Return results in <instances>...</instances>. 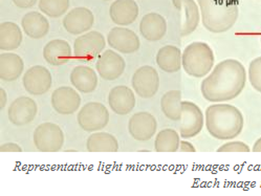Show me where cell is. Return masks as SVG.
Returning a JSON list of instances; mask_svg holds the SVG:
<instances>
[{"label":"cell","instance_id":"6da1fadb","mask_svg":"<svg viewBox=\"0 0 261 196\" xmlns=\"http://www.w3.org/2000/svg\"><path fill=\"white\" fill-rule=\"evenodd\" d=\"M246 67L235 59H227L216 64L200 85L202 97L208 102L222 103L237 98L246 87Z\"/></svg>","mask_w":261,"mask_h":196},{"label":"cell","instance_id":"7a4b0ae2","mask_svg":"<svg viewBox=\"0 0 261 196\" xmlns=\"http://www.w3.org/2000/svg\"><path fill=\"white\" fill-rule=\"evenodd\" d=\"M204 125L209 134L220 141L237 137L244 130V115L237 107L226 103H214L204 113Z\"/></svg>","mask_w":261,"mask_h":196},{"label":"cell","instance_id":"3957f363","mask_svg":"<svg viewBox=\"0 0 261 196\" xmlns=\"http://www.w3.org/2000/svg\"><path fill=\"white\" fill-rule=\"evenodd\" d=\"M197 3L202 25L211 33H225L238 19V0H197Z\"/></svg>","mask_w":261,"mask_h":196},{"label":"cell","instance_id":"277c9868","mask_svg":"<svg viewBox=\"0 0 261 196\" xmlns=\"http://www.w3.org/2000/svg\"><path fill=\"white\" fill-rule=\"evenodd\" d=\"M214 62L213 49L206 42H192L182 51V68L190 77H207L214 67Z\"/></svg>","mask_w":261,"mask_h":196},{"label":"cell","instance_id":"5b68a950","mask_svg":"<svg viewBox=\"0 0 261 196\" xmlns=\"http://www.w3.org/2000/svg\"><path fill=\"white\" fill-rule=\"evenodd\" d=\"M105 46L106 39L101 33L97 31L87 32L74 40L73 57L79 61H92L101 55Z\"/></svg>","mask_w":261,"mask_h":196},{"label":"cell","instance_id":"8992f818","mask_svg":"<svg viewBox=\"0 0 261 196\" xmlns=\"http://www.w3.org/2000/svg\"><path fill=\"white\" fill-rule=\"evenodd\" d=\"M33 141L40 152H58L64 145L65 136L57 124L46 122L35 129Z\"/></svg>","mask_w":261,"mask_h":196},{"label":"cell","instance_id":"52a82bcc","mask_svg":"<svg viewBox=\"0 0 261 196\" xmlns=\"http://www.w3.org/2000/svg\"><path fill=\"white\" fill-rule=\"evenodd\" d=\"M79 126L87 132L104 129L109 123V111L106 106L99 102L86 103L78 113Z\"/></svg>","mask_w":261,"mask_h":196},{"label":"cell","instance_id":"ba28073f","mask_svg":"<svg viewBox=\"0 0 261 196\" xmlns=\"http://www.w3.org/2000/svg\"><path fill=\"white\" fill-rule=\"evenodd\" d=\"M204 125V116L199 107L190 101L181 102L179 135L187 139L198 135Z\"/></svg>","mask_w":261,"mask_h":196},{"label":"cell","instance_id":"9c48e42d","mask_svg":"<svg viewBox=\"0 0 261 196\" xmlns=\"http://www.w3.org/2000/svg\"><path fill=\"white\" fill-rule=\"evenodd\" d=\"M135 93L143 99L154 97L160 88V77L158 70L152 66L144 65L138 68L132 79Z\"/></svg>","mask_w":261,"mask_h":196},{"label":"cell","instance_id":"30bf717a","mask_svg":"<svg viewBox=\"0 0 261 196\" xmlns=\"http://www.w3.org/2000/svg\"><path fill=\"white\" fill-rule=\"evenodd\" d=\"M50 71L42 65H35L30 67L23 75L22 84L25 91L33 96H40L46 94L51 87Z\"/></svg>","mask_w":261,"mask_h":196},{"label":"cell","instance_id":"8fae6325","mask_svg":"<svg viewBox=\"0 0 261 196\" xmlns=\"http://www.w3.org/2000/svg\"><path fill=\"white\" fill-rule=\"evenodd\" d=\"M96 68L102 79L114 81L124 74L126 62L120 53L113 49H107L98 57Z\"/></svg>","mask_w":261,"mask_h":196},{"label":"cell","instance_id":"7c38bea8","mask_svg":"<svg viewBox=\"0 0 261 196\" xmlns=\"http://www.w3.org/2000/svg\"><path fill=\"white\" fill-rule=\"evenodd\" d=\"M130 135L140 142H146L152 138L158 130L156 119L147 111L135 114L128 122Z\"/></svg>","mask_w":261,"mask_h":196},{"label":"cell","instance_id":"4fadbf2b","mask_svg":"<svg viewBox=\"0 0 261 196\" xmlns=\"http://www.w3.org/2000/svg\"><path fill=\"white\" fill-rule=\"evenodd\" d=\"M81 97L76 89L70 86H61L51 94L53 108L60 115H72L79 110Z\"/></svg>","mask_w":261,"mask_h":196},{"label":"cell","instance_id":"5bb4252c","mask_svg":"<svg viewBox=\"0 0 261 196\" xmlns=\"http://www.w3.org/2000/svg\"><path fill=\"white\" fill-rule=\"evenodd\" d=\"M107 42L109 46L122 53H133L141 47L139 36L134 31L123 26L111 29L107 36Z\"/></svg>","mask_w":261,"mask_h":196},{"label":"cell","instance_id":"9a60e30c","mask_svg":"<svg viewBox=\"0 0 261 196\" xmlns=\"http://www.w3.org/2000/svg\"><path fill=\"white\" fill-rule=\"evenodd\" d=\"M37 113H38V106L32 98L19 97L10 105L8 117L15 126H24L35 119Z\"/></svg>","mask_w":261,"mask_h":196},{"label":"cell","instance_id":"2e32d148","mask_svg":"<svg viewBox=\"0 0 261 196\" xmlns=\"http://www.w3.org/2000/svg\"><path fill=\"white\" fill-rule=\"evenodd\" d=\"M95 22L92 12L84 7L70 10L63 18V26L71 35H82L87 33Z\"/></svg>","mask_w":261,"mask_h":196},{"label":"cell","instance_id":"e0dca14e","mask_svg":"<svg viewBox=\"0 0 261 196\" xmlns=\"http://www.w3.org/2000/svg\"><path fill=\"white\" fill-rule=\"evenodd\" d=\"M136 96L132 88L118 85L109 92L108 104L110 109L120 116H126L133 111L136 106Z\"/></svg>","mask_w":261,"mask_h":196},{"label":"cell","instance_id":"ac0fdd59","mask_svg":"<svg viewBox=\"0 0 261 196\" xmlns=\"http://www.w3.org/2000/svg\"><path fill=\"white\" fill-rule=\"evenodd\" d=\"M109 16L117 25H130L139 16V6L135 0H116L110 6Z\"/></svg>","mask_w":261,"mask_h":196},{"label":"cell","instance_id":"d6986e66","mask_svg":"<svg viewBox=\"0 0 261 196\" xmlns=\"http://www.w3.org/2000/svg\"><path fill=\"white\" fill-rule=\"evenodd\" d=\"M69 79L73 87L82 94L95 92L99 84V77L96 70L86 65H78L74 67L71 70Z\"/></svg>","mask_w":261,"mask_h":196},{"label":"cell","instance_id":"ffe728a7","mask_svg":"<svg viewBox=\"0 0 261 196\" xmlns=\"http://www.w3.org/2000/svg\"><path fill=\"white\" fill-rule=\"evenodd\" d=\"M140 33L148 41L155 42L161 40L167 33L165 17L158 13L146 14L140 22Z\"/></svg>","mask_w":261,"mask_h":196},{"label":"cell","instance_id":"44dd1931","mask_svg":"<svg viewBox=\"0 0 261 196\" xmlns=\"http://www.w3.org/2000/svg\"><path fill=\"white\" fill-rule=\"evenodd\" d=\"M173 6L179 10L184 11L185 18L180 27V35L188 36L193 33L200 20V10L194 0H172Z\"/></svg>","mask_w":261,"mask_h":196},{"label":"cell","instance_id":"7402d4cb","mask_svg":"<svg viewBox=\"0 0 261 196\" xmlns=\"http://www.w3.org/2000/svg\"><path fill=\"white\" fill-rule=\"evenodd\" d=\"M43 57L48 64L60 66L67 63L72 58V49L67 41L55 39L44 46Z\"/></svg>","mask_w":261,"mask_h":196},{"label":"cell","instance_id":"603a6c76","mask_svg":"<svg viewBox=\"0 0 261 196\" xmlns=\"http://www.w3.org/2000/svg\"><path fill=\"white\" fill-rule=\"evenodd\" d=\"M21 26L24 34L32 39L43 38L49 31L48 20L39 12L25 14L21 20Z\"/></svg>","mask_w":261,"mask_h":196},{"label":"cell","instance_id":"cb8c5ba5","mask_svg":"<svg viewBox=\"0 0 261 196\" xmlns=\"http://www.w3.org/2000/svg\"><path fill=\"white\" fill-rule=\"evenodd\" d=\"M24 69L22 58L14 52H3L0 55V78L12 82L21 77Z\"/></svg>","mask_w":261,"mask_h":196},{"label":"cell","instance_id":"d4e9b609","mask_svg":"<svg viewBox=\"0 0 261 196\" xmlns=\"http://www.w3.org/2000/svg\"><path fill=\"white\" fill-rule=\"evenodd\" d=\"M181 50L175 45L163 46L156 53V64L166 73L173 74L178 71L181 64Z\"/></svg>","mask_w":261,"mask_h":196},{"label":"cell","instance_id":"484cf974","mask_svg":"<svg viewBox=\"0 0 261 196\" xmlns=\"http://www.w3.org/2000/svg\"><path fill=\"white\" fill-rule=\"evenodd\" d=\"M22 39V31L18 24L6 21L0 25V48L2 50H15L20 46Z\"/></svg>","mask_w":261,"mask_h":196},{"label":"cell","instance_id":"4316f807","mask_svg":"<svg viewBox=\"0 0 261 196\" xmlns=\"http://www.w3.org/2000/svg\"><path fill=\"white\" fill-rule=\"evenodd\" d=\"M86 148L88 152H117L119 142L113 134L96 131L88 136Z\"/></svg>","mask_w":261,"mask_h":196},{"label":"cell","instance_id":"83f0119b","mask_svg":"<svg viewBox=\"0 0 261 196\" xmlns=\"http://www.w3.org/2000/svg\"><path fill=\"white\" fill-rule=\"evenodd\" d=\"M181 92L170 91L161 99V109L164 116L171 121H180L181 119Z\"/></svg>","mask_w":261,"mask_h":196},{"label":"cell","instance_id":"f1b7e54d","mask_svg":"<svg viewBox=\"0 0 261 196\" xmlns=\"http://www.w3.org/2000/svg\"><path fill=\"white\" fill-rule=\"evenodd\" d=\"M177 131L171 128L161 130L155 136L154 149L156 152H176L179 149L180 138Z\"/></svg>","mask_w":261,"mask_h":196},{"label":"cell","instance_id":"f546056e","mask_svg":"<svg viewBox=\"0 0 261 196\" xmlns=\"http://www.w3.org/2000/svg\"><path fill=\"white\" fill-rule=\"evenodd\" d=\"M69 8V0H39V10L50 18L63 16Z\"/></svg>","mask_w":261,"mask_h":196},{"label":"cell","instance_id":"4dcf8cb0","mask_svg":"<svg viewBox=\"0 0 261 196\" xmlns=\"http://www.w3.org/2000/svg\"><path fill=\"white\" fill-rule=\"evenodd\" d=\"M248 79L255 91L261 94V56L250 62L248 68Z\"/></svg>","mask_w":261,"mask_h":196},{"label":"cell","instance_id":"1f68e13d","mask_svg":"<svg viewBox=\"0 0 261 196\" xmlns=\"http://www.w3.org/2000/svg\"><path fill=\"white\" fill-rule=\"evenodd\" d=\"M250 147L244 142L240 141H233L228 142L226 144H222L218 149L217 152H250Z\"/></svg>","mask_w":261,"mask_h":196},{"label":"cell","instance_id":"d6a6232c","mask_svg":"<svg viewBox=\"0 0 261 196\" xmlns=\"http://www.w3.org/2000/svg\"><path fill=\"white\" fill-rule=\"evenodd\" d=\"M0 150H2V152H22V148L18 144H15V143L3 144Z\"/></svg>","mask_w":261,"mask_h":196},{"label":"cell","instance_id":"836d02e7","mask_svg":"<svg viewBox=\"0 0 261 196\" xmlns=\"http://www.w3.org/2000/svg\"><path fill=\"white\" fill-rule=\"evenodd\" d=\"M14 5L20 9H30L34 7L39 0H12Z\"/></svg>","mask_w":261,"mask_h":196},{"label":"cell","instance_id":"e575fe53","mask_svg":"<svg viewBox=\"0 0 261 196\" xmlns=\"http://www.w3.org/2000/svg\"><path fill=\"white\" fill-rule=\"evenodd\" d=\"M179 150L181 152H195L196 149L195 147L191 144V143L187 141H181L180 145H179Z\"/></svg>","mask_w":261,"mask_h":196},{"label":"cell","instance_id":"d590c367","mask_svg":"<svg viewBox=\"0 0 261 196\" xmlns=\"http://www.w3.org/2000/svg\"><path fill=\"white\" fill-rule=\"evenodd\" d=\"M0 106H2V109H4L6 105H7V102H8V95H7V92L5 91L4 88L0 89Z\"/></svg>","mask_w":261,"mask_h":196},{"label":"cell","instance_id":"8d00e7d4","mask_svg":"<svg viewBox=\"0 0 261 196\" xmlns=\"http://www.w3.org/2000/svg\"><path fill=\"white\" fill-rule=\"evenodd\" d=\"M253 152H261V137H259L253 146Z\"/></svg>","mask_w":261,"mask_h":196},{"label":"cell","instance_id":"74e56055","mask_svg":"<svg viewBox=\"0 0 261 196\" xmlns=\"http://www.w3.org/2000/svg\"><path fill=\"white\" fill-rule=\"evenodd\" d=\"M104 2H110V0H104Z\"/></svg>","mask_w":261,"mask_h":196}]
</instances>
